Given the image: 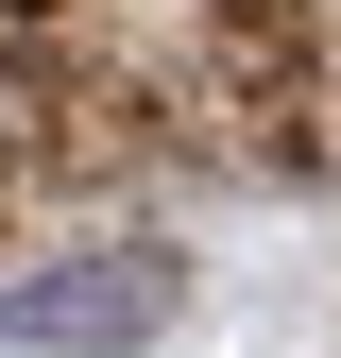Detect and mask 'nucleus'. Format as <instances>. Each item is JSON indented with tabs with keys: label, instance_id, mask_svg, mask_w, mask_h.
<instances>
[{
	"label": "nucleus",
	"instance_id": "1",
	"mask_svg": "<svg viewBox=\"0 0 341 358\" xmlns=\"http://www.w3.org/2000/svg\"><path fill=\"white\" fill-rule=\"evenodd\" d=\"M154 307H170V273L137 256V273H68V290H34L17 341H119V324H154Z\"/></svg>",
	"mask_w": 341,
	"mask_h": 358
}]
</instances>
